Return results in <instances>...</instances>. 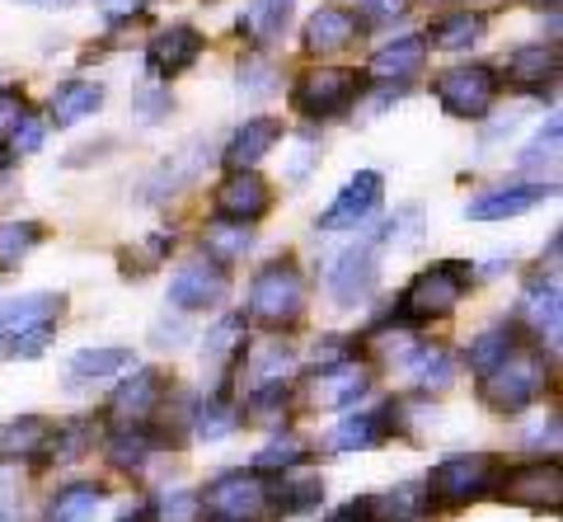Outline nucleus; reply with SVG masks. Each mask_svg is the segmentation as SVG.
<instances>
[{"mask_svg":"<svg viewBox=\"0 0 563 522\" xmlns=\"http://www.w3.org/2000/svg\"><path fill=\"white\" fill-rule=\"evenodd\" d=\"M470 283H474L470 264H461V259H442V264L413 273V283L404 287L399 302H395V320H399V325L442 320V316H451V311L461 306V297H465Z\"/></svg>","mask_w":563,"mask_h":522,"instance_id":"1","label":"nucleus"},{"mask_svg":"<svg viewBox=\"0 0 563 522\" xmlns=\"http://www.w3.org/2000/svg\"><path fill=\"white\" fill-rule=\"evenodd\" d=\"M544 387H550V362H544L536 348H512L498 368L479 377V400L493 414L507 420V414L531 410L544 395Z\"/></svg>","mask_w":563,"mask_h":522,"instance_id":"2","label":"nucleus"},{"mask_svg":"<svg viewBox=\"0 0 563 522\" xmlns=\"http://www.w3.org/2000/svg\"><path fill=\"white\" fill-rule=\"evenodd\" d=\"M306 316V278L291 259H273L263 264L250 283V320L268 329H291Z\"/></svg>","mask_w":563,"mask_h":522,"instance_id":"3","label":"nucleus"},{"mask_svg":"<svg viewBox=\"0 0 563 522\" xmlns=\"http://www.w3.org/2000/svg\"><path fill=\"white\" fill-rule=\"evenodd\" d=\"M498 471H503V466L493 457H484V452H470V457H446V461H437L428 471L422 490H428V503H442V509H465V503L493 494Z\"/></svg>","mask_w":563,"mask_h":522,"instance_id":"4","label":"nucleus"},{"mask_svg":"<svg viewBox=\"0 0 563 522\" xmlns=\"http://www.w3.org/2000/svg\"><path fill=\"white\" fill-rule=\"evenodd\" d=\"M380 246H385V231L372 226L366 236H357V246L333 254V264L324 273L333 306H357V302H366L376 292V283H380Z\"/></svg>","mask_w":563,"mask_h":522,"instance_id":"5","label":"nucleus"},{"mask_svg":"<svg viewBox=\"0 0 563 522\" xmlns=\"http://www.w3.org/2000/svg\"><path fill=\"white\" fill-rule=\"evenodd\" d=\"M273 485L258 471H225L198 494L207 522H263L268 518Z\"/></svg>","mask_w":563,"mask_h":522,"instance_id":"6","label":"nucleus"},{"mask_svg":"<svg viewBox=\"0 0 563 522\" xmlns=\"http://www.w3.org/2000/svg\"><path fill=\"white\" fill-rule=\"evenodd\" d=\"M362 90H366V80L357 72H343V66H314V72H306L291 85V109L301 118H310V123L314 118H339L362 99Z\"/></svg>","mask_w":563,"mask_h":522,"instance_id":"7","label":"nucleus"},{"mask_svg":"<svg viewBox=\"0 0 563 522\" xmlns=\"http://www.w3.org/2000/svg\"><path fill=\"white\" fill-rule=\"evenodd\" d=\"M498 90H503V76L493 72V66H455V72L437 76V85H432V95H437V104H442V113L470 118V123L488 118Z\"/></svg>","mask_w":563,"mask_h":522,"instance_id":"8","label":"nucleus"},{"mask_svg":"<svg viewBox=\"0 0 563 522\" xmlns=\"http://www.w3.org/2000/svg\"><path fill=\"white\" fill-rule=\"evenodd\" d=\"M493 494H503L507 503H521V509H536V513H559L563 503V471L559 461H526V466H507L498 471V485Z\"/></svg>","mask_w":563,"mask_h":522,"instance_id":"9","label":"nucleus"},{"mask_svg":"<svg viewBox=\"0 0 563 522\" xmlns=\"http://www.w3.org/2000/svg\"><path fill=\"white\" fill-rule=\"evenodd\" d=\"M211 151H217V146H211L207 137H188L179 151H169L165 161L155 165L146 180H141V203H165L174 194H184V188H192L207 174Z\"/></svg>","mask_w":563,"mask_h":522,"instance_id":"10","label":"nucleus"},{"mask_svg":"<svg viewBox=\"0 0 563 522\" xmlns=\"http://www.w3.org/2000/svg\"><path fill=\"white\" fill-rule=\"evenodd\" d=\"M380 194H385V174H380V170H357V174H352V180L339 188V198L324 207V217L314 221V226H320V231H357L362 221L376 217Z\"/></svg>","mask_w":563,"mask_h":522,"instance_id":"11","label":"nucleus"},{"mask_svg":"<svg viewBox=\"0 0 563 522\" xmlns=\"http://www.w3.org/2000/svg\"><path fill=\"white\" fill-rule=\"evenodd\" d=\"M225 297H231V273H225L221 264H211V259H202V264H184L169 278V306L179 311V316L211 311Z\"/></svg>","mask_w":563,"mask_h":522,"instance_id":"12","label":"nucleus"},{"mask_svg":"<svg viewBox=\"0 0 563 522\" xmlns=\"http://www.w3.org/2000/svg\"><path fill=\"white\" fill-rule=\"evenodd\" d=\"M161 395H165V377L155 368H132L128 377L118 381V391L109 400V420L113 428H136V424H151V414L161 410Z\"/></svg>","mask_w":563,"mask_h":522,"instance_id":"13","label":"nucleus"},{"mask_svg":"<svg viewBox=\"0 0 563 522\" xmlns=\"http://www.w3.org/2000/svg\"><path fill=\"white\" fill-rule=\"evenodd\" d=\"M207 39L192 24H169L161 29L155 39L146 43V76L151 80H169V76H184L188 66H198Z\"/></svg>","mask_w":563,"mask_h":522,"instance_id":"14","label":"nucleus"},{"mask_svg":"<svg viewBox=\"0 0 563 522\" xmlns=\"http://www.w3.org/2000/svg\"><path fill=\"white\" fill-rule=\"evenodd\" d=\"M399 414H404L399 400H385L380 410H352V414H343V420L333 424V433H329V452H366V447L385 443L399 428Z\"/></svg>","mask_w":563,"mask_h":522,"instance_id":"15","label":"nucleus"},{"mask_svg":"<svg viewBox=\"0 0 563 522\" xmlns=\"http://www.w3.org/2000/svg\"><path fill=\"white\" fill-rule=\"evenodd\" d=\"M366 391H372V372H366L357 358L324 362V368H314V377H310V400L324 410H352Z\"/></svg>","mask_w":563,"mask_h":522,"instance_id":"16","label":"nucleus"},{"mask_svg":"<svg viewBox=\"0 0 563 522\" xmlns=\"http://www.w3.org/2000/svg\"><path fill=\"white\" fill-rule=\"evenodd\" d=\"M554 194H559L554 184H498V188H484L479 198H470L465 217L470 221H507V217L531 213V207H540Z\"/></svg>","mask_w":563,"mask_h":522,"instance_id":"17","label":"nucleus"},{"mask_svg":"<svg viewBox=\"0 0 563 522\" xmlns=\"http://www.w3.org/2000/svg\"><path fill=\"white\" fill-rule=\"evenodd\" d=\"M268 207H273V188L254 170H231L221 180V188H217V213L231 217V221H250L254 226Z\"/></svg>","mask_w":563,"mask_h":522,"instance_id":"18","label":"nucleus"},{"mask_svg":"<svg viewBox=\"0 0 563 522\" xmlns=\"http://www.w3.org/2000/svg\"><path fill=\"white\" fill-rule=\"evenodd\" d=\"M128 368H132V348H118V344L80 348V354L66 362V391L70 395H85V391H95V387H109V381L122 377Z\"/></svg>","mask_w":563,"mask_h":522,"instance_id":"19","label":"nucleus"},{"mask_svg":"<svg viewBox=\"0 0 563 522\" xmlns=\"http://www.w3.org/2000/svg\"><path fill=\"white\" fill-rule=\"evenodd\" d=\"M422 62H428V43H422V33H399V39L376 47L366 76H372L376 85H395V90H404V85L422 72Z\"/></svg>","mask_w":563,"mask_h":522,"instance_id":"20","label":"nucleus"},{"mask_svg":"<svg viewBox=\"0 0 563 522\" xmlns=\"http://www.w3.org/2000/svg\"><path fill=\"white\" fill-rule=\"evenodd\" d=\"M66 316V297L62 292H24V297H5L0 302V348L14 335H24L33 325H57Z\"/></svg>","mask_w":563,"mask_h":522,"instance_id":"21","label":"nucleus"},{"mask_svg":"<svg viewBox=\"0 0 563 522\" xmlns=\"http://www.w3.org/2000/svg\"><path fill=\"white\" fill-rule=\"evenodd\" d=\"M517 316L531 325V335L536 339H550L559 344L563 335V302H559V278H531L521 292V302H517Z\"/></svg>","mask_w":563,"mask_h":522,"instance_id":"22","label":"nucleus"},{"mask_svg":"<svg viewBox=\"0 0 563 522\" xmlns=\"http://www.w3.org/2000/svg\"><path fill=\"white\" fill-rule=\"evenodd\" d=\"M357 33H362V20H357V10H347V6H324V10H314L306 29H301V47L306 52H343L347 43H357Z\"/></svg>","mask_w":563,"mask_h":522,"instance_id":"23","label":"nucleus"},{"mask_svg":"<svg viewBox=\"0 0 563 522\" xmlns=\"http://www.w3.org/2000/svg\"><path fill=\"white\" fill-rule=\"evenodd\" d=\"M404 372H409L413 391H422V395H442L455 387V358L446 344H413L409 354H404Z\"/></svg>","mask_w":563,"mask_h":522,"instance_id":"24","label":"nucleus"},{"mask_svg":"<svg viewBox=\"0 0 563 522\" xmlns=\"http://www.w3.org/2000/svg\"><path fill=\"white\" fill-rule=\"evenodd\" d=\"M161 447L165 443L151 433V424H136V428H113L109 443H103V457H109V466L122 476H146V466L155 461Z\"/></svg>","mask_w":563,"mask_h":522,"instance_id":"25","label":"nucleus"},{"mask_svg":"<svg viewBox=\"0 0 563 522\" xmlns=\"http://www.w3.org/2000/svg\"><path fill=\"white\" fill-rule=\"evenodd\" d=\"M277 137H282L277 118H244V123L231 132V142L221 146V161L231 170H254L263 155L277 146Z\"/></svg>","mask_w":563,"mask_h":522,"instance_id":"26","label":"nucleus"},{"mask_svg":"<svg viewBox=\"0 0 563 522\" xmlns=\"http://www.w3.org/2000/svg\"><path fill=\"white\" fill-rule=\"evenodd\" d=\"M99 104H103V85L99 80H62L57 90H52V99H47V123L66 132V128L85 123L90 113H99Z\"/></svg>","mask_w":563,"mask_h":522,"instance_id":"27","label":"nucleus"},{"mask_svg":"<svg viewBox=\"0 0 563 522\" xmlns=\"http://www.w3.org/2000/svg\"><path fill=\"white\" fill-rule=\"evenodd\" d=\"M291 14H296V0H250L244 14L235 20V33L244 43H254V47H268V43H277L282 33H287Z\"/></svg>","mask_w":563,"mask_h":522,"instance_id":"28","label":"nucleus"},{"mask_svg":"<svg viewBox=\"0 0 563 522\" xmlns=\"http://www.w3.org/2000/svg\"><path fill=\"white\" fill-rule=\"evenodd\" d=\"M254 250V226L250 221H231V217H211L202 226V254L211 259V264L231 269L240 264L244 254Z\"/></svg>","mask_w":563,"mask_h":522,"instance_id":"29","label":"nucleus"},{"mask_svg":"<svg viewBox=\"0 0 563 522\" xmlns=\"http://www.w3.org/2000/svg\"><path fill=\"white\" fill-rule=\"evenodd\" d=\"M507 80L521 85V90H531V95H544V85L554 90V80H559V52L544 47V43L517 47L512 57H507Z\"/></svg>","mask_w":563,"mask_h":522,"instance_id":"30","label":"nucleus"},{"mask_svg":"<svg viewBox=\"0 0 563 522\" xmlns=\"http://www.w3.org/2000/svg\"><path fill=\"white\" fill-rule=\"evenodd\" d=\"M484 29H488V20L479 10H451L442 20H432V29L422 33V43H432L437 52H470L484 39Z\"/></svg>","mask_w":563,"mask_h":522,"instance_id":"31","label":"nucleus"},{"mask_svg":"<svg viewBox=\"0 0 563 522\" xmlns=\"http://www.w3.org/2000/svg\"><path fill=\"white\" fill-rule=\"evenodd\" d=\"M306 461H310V438H301V433H291V428H277V438L254 452L250 471H258V476H287V471H301Z\"/></svg>","mask_w":563,"mask_h":522,"instance_id":"32","label":"nucleus"},{"mask_svg":"<svg viewBox=\"0 0 563 522\" xmlns=\"http://www.w3.org/2000/svg\"><path fill=\"white\" fill-rule=\"evenodd\" d=\"M47 433H52V424L43 420V414H20L14 424H5L0 428V466L33 461L47 447Z\"/></svg>","mask_w":563,"mask_h":522,"instance_id":"33","label":"nucleus"},{"mask_svg":"<svg viewBox=\"0 0 563 522\" xmlns=\"http://www.w3.org/2000/svg\"><path fill=\"white\" fill-rule=\"evenodd\" d=\"M324 503V480L320 476H282V485L268 494V513L277 518H301V513H314Z\"/></svg>","mask_w":563,"mask_h":522,"instance_id":"34","label":"nucleus"},{"mask_svg":"<svg viewBox=\"0 0 563 522\" xmlns=\"http://www.w3.org/2000/svg\"><path fill=\"white\" fill-rule=\"evenodd\" d=\"M372 499H376V522H418L432 509L422 480H399V485H390V490H380Z\"/></svg>","mask_w":563,"mask_h":522,"instance_id":"35","label":"nucleus"},{"mask_svg":"<svg viewBox=\"0 0 563 522\" xmlns=\"http://www.w3.org/2000/svg\"><path fill=\"white\" fill-rule=\"evenodd\" d=\"M192 438H202V443H221V438H231V433L240 428V410L225 400V391L221 395H211V400H202V405H192Z\"/></svg>","mask_w":563,"mask_h":522,"instance_id":"36","label":"nucleus"},{"mask_svg":"<svg viewBox=\"0 0 563 522\" xmlns=\"http://www.w3.org/2000/svg\"><path fill=\"white\" fill-rule=\"evenodd\" d=\"M99 503H103V485H90V480L66 485V490H57V499L47 503V522H95Z\"/></svg>","mask_w":563,"mask_h":522,"instance_id":"37","label":"nucleus"},{"mask_svg":"<svg viewBox=\"0 0 563 522\" xmlns=\"http://www.w3.org/2000/svg\"><path fill=\"white\" fill-rule=\"evenodd\" d=\"M244 414H250V424L282 428L287 424V414H291L287 381H277V387H250V395H244Z\"/></svg>","mask_w":563,"mask_h":522,"instance_id":"38","label":"nucleus"},{"mask_svg":"<svg viewBox=\"0 0 563 522\" xmlns=\"http://www.w3.org/2000/svg\"><path fill=\"white\" fill-rule=\"evenodd\" d=\"M517 348V335H512V325H488V329H479V335L470 339V372H493L498 368V362L507 358Z\"/></svg>","mask_w":563,"mask_h":522,"instance_id":"39","label":"nucleus"},{"mask_svg":"<svg viewBox=\"0 0 563 522\" xmlns=\"http://www.w3.org/2000/svg\"><path fill=\"white\" fill-rule=\"evenodd\" d=\"M38 246H43L38 221H0V273L20 269Z\"/></svg>","mask_w":563,"mask_h":522,"instance_id":"40","label":"nucleus"},{"mask_svg":"<svg viewBox=\"0 0 563 522\" xmlns=\"http://www.w3.org/2000/svg\"><path fill=\"white\" fill-rule=\"evenodd\" d=\"M47 461H80L85 452H95V424L90 420H70V424H57L47 433Z\"/></svg>","mask_w":563,"mask_h":522,"instance_id":"41","label":"nucleus"},{"mask_svg":"<svg viewBox=\"0 0 563 522\" xmlns=\"http://www.w3.org/2000/svg\"><path fill=\"white\" fill-rule=\"evenodd\" d=\"M291 372H296V354L282 339L263 344L250 358V387H277V381H287Z\"/></svg>","mask_w":563,"mask_h":522,"instance_id":"42","label":"nucleus"},{"mask_svg":"<svg viewBox=\"0 0 563 522\" xmlns=\"http://www.w3.org/2000/svg\"><path fill=\"white\" fill-rule=\"evenodd\" d=\"M235 354H244V316H221L202 339V362L221 368V362Z\"/></svg>","mask_w":563,"mask_h":522,"instance_id":"43","label":"nucleus"},{"mask_svg":"<svg viewBox=\"0 0 563 522\" xmlns=\"http://www.w3.org/2000/svg\"><path fill=\"white\" fill-rule=\"evenodd\" d=\"M235 76H240V80H235V85H240V99H250V104L273 99V95L282 90V76H277V66H273L268 57H244Z\"/></svg>","mask_w":563,"mask_h":522,"instance_id":"44","label":"nucleus"},{"mask_svg":"<svg viewBox=\"0 0 563 522\" xmlns=\"http://www.w3.org/2000/svg\"><path fill=\"white\" fill-rule=\"evenodd\" d=\"M559 142H563V128H559V118H550V123H544L531 142H526V151L517 155V165L521 170H544V165H559Z\"/></svg>","mask_w":563,"mask_h":522,"instance_id":"45","label":"nucleus"},{"mask_svg":"<svg viewBox=\"0 0 563 522\" xmlns=\"http://www.w3.org/2000/svg\"><path fill=\"white\" fill-rule=\"evenodd\" d=\"M380 231H385V246H395V250L422 246V207H418V203H404L399 213L380 226Z\"/></svg>","mask_w":563,"mask_h":522,"instance_id":"46","label":"nucleus"},{"mask_svg":"<svg viewBox=\"0 0 563 522\" xmlns=\"http://www.w3.org/2000/svg\"><path fill=\"white\" fill-rule=\"evenodd\" d=\"M151 509H155V522H202L198 490H165Z\"/></svg>","mask_w":563,"mask_h":522,"instance_id":"47","label":"nucleus"},{"mask_svg":"<svg viewBox=\"0 0 563 522\" xmlns=\"http://www.w3.org/2000/svg\"><path fill=\"white\" fill-rule=\"evenodd\" d=\"M29 118V99L20 85H0V146H10V137L20 132V123Z\"/></svg>","mask_w":563,"mask_h":522,"instance_id":"48","label":"nucleus"},{"mask_svg":"<svg viewBox=\"0 0 563 522\" xmlns=\"http://www.w3.org/2000/svg\"><path fill=\"white\" fill-rule=\"evenodd\" d=\"M174 109V95L169 90H136L132 99V118H136V128H155V123H165V113Z\"/></svg>","mask_w":563,"mask_h":522,"instance_id":"49","label":"nucleus"},{"mask_svg":"<svg viewBox=\"0 0 563 522\" xmlns=\"http://www.w3.org/2000/svg\"><path fill=\"white\" fill-rule=\"evenodd\" d=\"M52 344V325H33V329H24V335H14L0 354L5 358H20V362H29V358H38L43 348Z\"/></svg>","mask_w":563,"mask_h":522,"instance_id":"50","label":"nucleus"},{"mask_svg":"<svg viewBox=\"0 0 563 522\" xmlns=\"http://www.w3.org/2000/svg\"><path fill=\"white\" fill-rule=\"evenodd\" d=\"M409 6L413 0H362V29L366 24H395V20H404V14H409Z\"/></svg>","mask_w":563,"mask_h":522,"instance_id":"51","label":"nucleus"},{"mask_svg":"<svg viewBox=\"0 0 563 522\" xmlns=\"http://www.w3.org/2000/svg\"><path fill=\"white\" fill-rule=\"evenodd\" d=\"M314 161H320V151H314V137H310V132H301V137H296L291 161H287V180H291V184H301Z\"/></svg>","mask_w":563,"mask_h":522,"instance_id":"52","label":"nucleus"},{"mask_svg":"<svg viewBox=\"0 0 563 522\" xmlns=\"http://www.w3.org/2000/svg\"><path fill=\"white\" fill-rule=\"evenodd\" d=\"M324 522H376V499L372 494H357V499H347V503H339Z\"/></svg>","mask_w":563,"mask_h":522,"instance_id":"53","label":"nucleus"},{"mask_svg":"<svg viewBox=\"0 0 563 522\" xmlns=\"http://www.w3.org/2000/svg\"><path fill=\"white\" fill-rule=\"evenodd\" d=\"M10 146H14V151H20V155H33V151H38V146H43V123H38V118H33V113H29V118H24V123H20V132H14V137H10Z\"/></svg>","mask_w":563,"mask_h":522,"instance_id":"54","label":"nucleus"},{"mask_svg":"<svg viewBox=\"0 0 563 522\" xmlns=\"http://www.w3.org/2000/svg\"><path fill=\"white\" fill-rule=\"evenodd\" d=\"M184 335H188L184 320H155V325H151V344H155V348H179Z\"/></svg>","mask_w":563,"mask_h":522,"instance_id":"55","label":"nucleus"},{"mask_svg":"<svg viewBox=\"0 0 563 522\" xmlns=\"http://www.w3.org/2000/svg\"><path fill=\"white\" fill-rule=\"evenodd\" d=\"M526 447H550V452H559V414H550V420H540L531 433H526Z\"/></svg>","mask_w":563,"mask_h":522,"instance_id":"56","label":"nucleus"},{"mask_svg":"<svg viewBox=\"0 0 563 522\" xmlns=\"http://www.w3.org/2000/svg\"><path fill=\"white\" fill-rule=\"evenodd\" d=\"M0 522H20V503H14L10 480H0Z\"/></svg>","mask_w":563,"mask_h":522,"instance_id":"57","label":"nucleus"},{"mask_svg":"<svg viewBox=\"0 0 563 522\" xmlns=\"http://www.w3.org/2000/svg\"><path fill=\"white\" fill-rule=\"evenodd\" d=\"M103 10H109V20H118V14H141L146 10V0H99Z\"/></svg>","mask_w":563,"mask_h":522,"instance_id":"58","label":"nucleus"},{"mask_svg":"<svg viewBox=\"0 0 563 522\" xmlns=\"http://www.w3.org/2000/svg\"><path fill=\"white\" fill-rule=\"evenodd\" d=\"M118 522H155V509H151V503H136V509H132V513H122Z\"/></svg>","mask_w":563,"mask_h":522,"instance_id":"59","label":"nucleus"},{"mask_svg":"<svg viewBox=\"0 0 563 522\" xmlns=\"http://www.w3.org/2000/svg\"><path fill=\"white\" fill-rule=\"evenodd\" d=\"M526 6H536V10H559V0H526Z\"/></svg>","mask_w":563,"mask_h":522,"instance_id":"60","label":"nucleus"},{"mask_svg":"<svg viewBox=\"0 0 563 522\" xmlns=\"http://www.w3.org/2000/svg\"><path fill=\"white\" fill-rule=\"evenodd\" d=\"M33 6H47L52 10V6H70V0H33Z\"/></svg>","mask_w":563,"mask_h":522,"instance_id":"61","label":"nucleus"}]
</instances>
